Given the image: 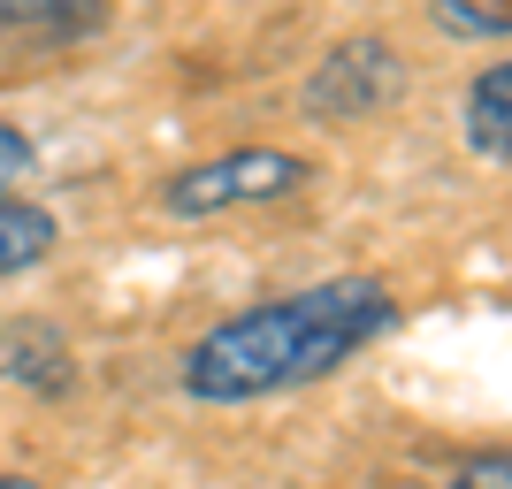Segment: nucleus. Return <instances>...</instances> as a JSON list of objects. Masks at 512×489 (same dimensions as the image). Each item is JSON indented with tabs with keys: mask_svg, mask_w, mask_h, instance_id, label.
Listing matches in <instances>:
<instances>
[{
	"mask_svg": "<svg viewBox=\"0 0 512 489\" xmlns=\"http://www.w3.org/2000/svg\"><path fill=\"white\" fill-rule=\"evenodd\" d=\"M390 329H398V291L383 276H329L222 314L207 337H192L176 383L192 405H260L283 390L329 383Z\"/></svg>",
	"mask_w": 512,
	"mask_h": 489,
	"instance_id": "nucleus-1",
	"label": "nucleus"
},
{
	"mask_svg": "<svg viewBox=\"0 0 512 489\" xmlns=\"http://www.w3.org/2000/svg\"><path fill=\"white\" fill-rule=\"evenodd\" d=\"M299 184H314V161L291 146H237L214 153V161H192L161 184V214L176 222H214V214L237 207H268V199H291Z\"/></svg>",
	"mask_w": 512,
	"mask_h": 489,
	"instance_id": "nucleus-2",
	"label": "nucleus"
},
{
	"mask_svg": "<svg viewBox=\"0 0 512 489\" xmlns=\"http://www.w3.org/2000/svg\"><path fill=\"white\" fill-rule=\"evenodd\" d=\"M398 92H406V62H398V46L375 39V31H360V39H337L314 62L299 107L314 115V123H367V115H383Z\"/></svg>",
	"mask_w": 512,
	"mask_h": 489,
	"instance_id": "nucleus-3",
	"label": "nucleus"
},
{
	"mask_svg": "<svg viewBox=\"0 0 512 489\" xmlns=\"http://www.w3.org/2000/svg\"><path fill=\"white\" fill-rule=\"evenodd\" d=\"M0 383L62 398L77 383V352H69V337L54 321H0Z\"/></svg>",
	"mask_w": 512,
	"mask_h": 489,
	"instance_id": "nucleus-4",
	"label": "nucleus"
},
{
	"mask_svg": "<svg viewBox=\"0 0 512 489\" xmlns=\"http://www.w3.org/2000/svg\"><path fill=\"white\" fill-rule=\"evenodd\" d=\"M459 138H467L474 161H497L512 169V62H490L459 100Z\"/></svg>",
	"mask_w": 512,
	"mask_h": 489,
	"instance_id": "nucleus-5",
	"label": "nucleus"
},
{
	"mask_svg": "<svg viewBox=\"0 0 512 489\" xmlns=\"http://www.w3.org/2000/svg\"><path fill=\"white\" fill-rule=\"evenodd\" d=\"M107 16V0H0V39L16 46H69Z\"/></svg>",
	"mask_w": 512,
	"mask_h": 489,
	"instance_id": "nucleus-6",
	"label": "nucleus"
},
{
	"mask_svg": "<svg viewBox=\"0 0 512 489\" xmlns=\"http://www.w3.org/2000/svg\"><path fill=\"white\" fill-rule=\"evenodd\" d=\"M54 214L31 207V199H0V283L23 276V268H39L46 253H54Z\"/></svg>",
	"mask_w": 512,
	"mask_h": 489,
	"instance_id": "nucleus-7",
	"label": "nucleus"
},
{
	"mask_svg": "<svg viewBox=\"0 0 512 489\" xmlns=\"http://www.w3.org/2000/svg\"><path fill=\"white\" fill-rule=\"evenodd\" d=\"M428 16L444 39H512V0H436Z\"/></svg>",
	"mask_w": 512,
	"mask_h": 489,
	"instance_id": "nucleus-8",
	"label": "nucleus"
},
{
	"mask_svg": "<svg viewBox=\"0 0 512 489\" xmlns=\"http://www.w3.org/2000/svg\"><path fill=\"white\" fill-rule=\"evenodd\" d=\"M436 489H512V444H490V451H474V459H459Z\"/></svg>",
	"mask_w": 512,
	"mask_h": 489,
	"instance_id": "nucleus-9",
	"label": "nucleus"
},
{
	"mask_svg": "<svg viewBox=\"0 0 512 489\" xmlns=\"http://www.w3.org/2000/svg\"><path fill=\"white\" fill-rule=\"evenodd\" d=\"M31 169H39V146H31L16 123H0V199H16V184Z\"/></svg>",
	"mask_w": 512,
	"mask_h": 489,
	"instance_id": "nucleus-10",
	"label": "nucleus"
},
{
	"mask_svg": "<svg viewBox=\"0 0 512 489\" xmlns=\"http://www.w3.org/2000/svg\"><path fill=\"white\" fill-rule=\"evenodd\" d=\"M0 489H39V482H31V474H8V467H0Z\"/></svg>",
	"mask_w": 512,
	"mask_h": 489,
	"instance_id": "nucleus-11",
	"label": "nucleus"
}]
</instances>
